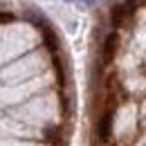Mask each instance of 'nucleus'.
<instances>
[{
	"label": "nucleus",
	"mask_w": 146,
	"mask_h": 146,
	"mask_svg": "<svg viewBox=\"0 0 146 146\" xmlns=\"http://www.w3.org/2000/svg\"><path fill=\"white\" fill-rule=\"evenodd\" d=\"M65 2H72V0H65Z\"/></svg>",
	"instance_id": "obj_10"
},
{
	"label": "nucleus",
	"mask_w": 146,
	"mask_h": 146,
	"mask_svg": "<svg viewBox=\"0 0 146 146\" xmlns=\"http://www.w3.org/2000/svg\"><path fill=\"white\" fill-rule=\"evenodd\" d=\"M112 124H115V108L112 106H104V110L99 112L97 117V124H94V139L99 144H106L112 135Z\"/></svg>",
	"instance_id": "obj_1"
},
{
	"label": "nucleus",
	"mask_w": 146,
	"mask_h": 146,
	"mask_svg": "<svg viewBox=\"0 0 146 146\" xmlns=\"http://www.w3.org/2000/svg\"><path fill=\"white\" fill-rule=\"evenodd\" d=\"M14 20V14H9V11H0V23H11Z\"/></svg>",
	"instance_id": "obj_9"
},
{
	"label": "nucleus",
	"mask_w": 146,
	"mask_h": 146,
	"mask_svg": "<svg viewBox=\"0 0 146 146\" xmlns=\"http://www.w3.org/2000/svg\"><path fill=\"white\" fill-rule=\"evenodd\" d=\"M117 47H119V34L112 29L108 36L104 38V45H101V68L104 65H108V63H112V58H115V54H117Z\"/></svg>",
	"instance_id": "obj_2"
},
{
	"label": "nucleus",
	"mask_w": 146,
	"mask_h": 146,
	"mask_svg": "<svg viewBox=\"0 0 146 146\" xmlns=\"http://www.w3.org/2000/svg\"><path fill=\"white\" fill-rule=\"evenodd\" d=\"M52 65H54L56 83L63 88V86H65V68H63V63H61V56H54V58H52Z\"/></svg>",
	"instance_id": "obj_7"
},
{
	"label": "nucleus",
	"mask_w": 146,
	"mask_h": 146,
	"mask_svg": "<svg viewBox=\"0 0 146 146\" xmlns=\"http://www.w3.org/2000/svg\"><path fill=\"white\" fill-rule=\"evenodd\" d=\"M40 34H43V43H45V47L52 52V56H58V36L54 34V29L50 27V29H43Z\"/></svg>",
	"instance_id": "obj_4"
},
{
	"label": "nucleus",
	"mask_w": 146,
	"mask_h": 146,
	"mask_svg": "<svg viewBox=\"0 0 146 146\" xmlns=\"http://www.w3.org/2000/svg\"><path fill=\"white\" fill-rule=\"evenodd\" d=\"M128 18H130V14L124 9V5H115V7L110 9V25L115 27V32H117L119 27H124Z\"/></svg>",
	"instance_id": "obj_3"
},
{
	"label": "nucleus",
	"mask_w": 146,
	"mask_h": 146,
	"mask_svg": "<svg viewBox=\"0 0 146 146\" xmlns=\"http://www.w3.org/2000/svg\"><path fill=\"white\" fill-rule=\"evenodd\" d=\"M25 18H29L32 23H34V27H38L40 32H43V29H50V27H52V25L47 23V18H45L43 14H38V11H34V9H29V11L25 14Z\"/></svg>",
	"instance_id": "obj_5"
},
{
	"label": "nucleus",
	"mask_w": 146,
	"mask_h": 146,
	"mask_svg": "<svg viewBox=\"0 0 146 146\" xmlns=\"http://www.w3.org/2000/svg\"><path fill=\"white\" fill-rule=\"evenodd\" d=\"M43 137H45V142H50V144H58V142H61V126H58V124L45 126Z\"/></svg>",
	"instance_id": "obj_6"
},
{
	"label": "nucleus",
	"mask_w": 146,
	"mask_h": 146,
	"mask_svg": "<svg viewBox=\"0 0 146 146\" xmlns=\"http://www.w3.org/2000/svg\"><path fill=\"white\" fill-rule=\"evenodd\" d=\"M142 2H144V0H124V9H126L128 14L133 16V14H135V11L142 7Z\"/></svg>",
	"instance_id": "obj_8"
}]
</instances>
